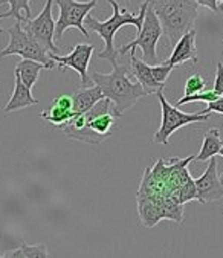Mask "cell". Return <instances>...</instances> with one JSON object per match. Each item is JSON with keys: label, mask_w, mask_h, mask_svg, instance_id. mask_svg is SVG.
<instances>
[{"label": "cell", "mask_w": 223, "mask_h": 258, "mask_svg": "<svg viewBox=\"0 0 223 258\" xmlns=\"http://www.w3.org/2000/svg\"><path fill=\"white\" fill-rule=\"evenodd\" d=\"M120 118L121 115L115 112L114 102L108 98H102L87 112L74 115L59 128L69 139L98 145L112 135Z\"/></svg>", "instance_id": "6da1fadb"}, {"label": "cell", "mask_w": 223, "mask_h": 258, "mask_svg": "<svg viewBox=\"0 0 223 258\" xmlns=\"http://www.w3.org/2000/svg\"><path fill=\"white\" fill-rule=\"evenodd\" d=\"M110 63L114 66L110 74L95 71L90 75V80L93 84L99 86L104 98H108L114 102L115 112L123 116L126 110L132 109L147 93L138 81L133 83L129 78V72H132L130 64H118L117 58H112Z\"/></svg>", "instance_id": "7a4b0ae2"}, {"label": "cell", "mask_w": 223, "mask_h": 258, "mask_svg": "<svg viewBox=\"0 0 223 258\" xmlns=\"http://www.w3.org/2000/svg\"><path fill=\"white\" fill-rule=\"evenodd\" d=\"M107 2L112 5V10H114V14H112L110 19L104 20V22H99L98 19L92 17L90 14L86 16L84 19V26L90 31H95L102 40H104V50L102 52L98 54V58L101 60H112V58H117L118 54H117V49H115V44H114V40H115V34L124 28V26H136V29L139 31L142 28V22H144V17H145V11H147V7H148V0L141 5L139 8V13L138 14H132L129 13L127 10H121L117 0H107Z\"/></svg>", "instance_id": "3957f363"}, {"label": "cell", "mask_w": 223, "mask_h": 258, "mask_svg": "<svg viewBox=\"0 0 223 258\" xmlns=\"http://www.w3.org/2000/svg\"><path fill=\"white\" fill-rule=\"evenodd\" d=\"M153 7L165 37L173 46L185 32L194 28L197 20L196 0H148Z\"/></svg>", "instance_id": "277c9868"}, {"label": "cell", "mask_w": 223, "mask_h": 258, "mask_svg": "<svg viewBox=\"0 0 223 258\" xmlns=\"http://www.w3.org/2000/svg\"><path fill=\"white\" fill-rule=\"evenodd\" d=\"M163 31H162V25L153 10V7L148 2L147 11H145V17L142 22V28L138 31V37L130 41L129 44L121 46L120 49H117V54L120 55H126L130 50H135L136 47H139L142 50V60L145 63H148L150 66L157 64L159 58H157V52H156V44L159 41V38L162 37Z\"/></svg>", "instance_id": "5b68a950"}, {"label": "cell", "mask_w": 223, "mask_h": 258, "mask_svg": "<svg viewBox=\"0 0 223 258\" xmlns=\"http://www.w3.org/2000/svg\"><path fill=\"white\" fill-rule=\"evenodd\" d=\"M10 37L8 46L0 52V58L10 57V55H20L22 58L35 60L38 63H43L46 69H52L55 63L46 50L23 29V23L16 20V23L7 31Z\"/></svg>", "instance_id": "8992f818"}, {"label": "cell", "mask_w": 223, "mask_h": 258, "mask_svg": "<svg viewBox=\"0 0 223 258\" xmlns=\"http://www.w3.org/2000/svg\"><path fill=\"white\" fill-rule=\"evenodd\" d=\"M156 95L159 98L160 110H162L160 127H159V130L153 136V141L157 142V144L166 145V144H169L170 136L176 130H179L181 127H185V125H190V124H194V122H205L212 115V113H202V112H199V113H185V112H181L176 106L170 104V102L166 101V98L163 95V89L159 90Z\"/></svg>", "instance_id": "52a82bcc"}, {"label": "cell", "mask_w": 223, "mask_h": 258, "mask_svg": "<svg viewBox=\"0 0 223 258\" xmlns=\"http://www.w3.org/2000/svg\"><path fill=\"white\" fill-rule=\"evenodd\" d=\"M60 10V16L55 22V40H60L66 29L77 28L86 38H89L87 28L84 26L86 16L96 7V0L78 2V0H53Z\"/></svg>", "instance_id": "ba28073f"}, {"label": "cell", "mask_w": 223, "mask_h": 258, "mask_svg": "<svg viewBox=\"0 0 223 258\" xmlns=\"http://www.w3.org/2000/svg\"><path fill=\"white\" fill-rule=\"evenodd\" d=\"M136 200H138L139 219L145 228H153L163 219L182 223V219H184L182 203H178L173 199L156 202L144 196H136Z\"/></svg>", "instance_id": "9c48e42d"}, {"label": "cell", "mask_w": 223, "mask_h": 258, "mask_svg": "<svg viewBox=\"0 0 223 258\" xmlns=\"http://www.w3.org/2000/svg\"><path fill=\"white\" fill-rule=\"evenodd\" d=\"M53 0H46V5L35 19H28L23 29L46 50L47 54H59L60 47L53 43L55 40V20L52 17Z\"/></svg>", "instance_id": "30bf717a"}, {"label": "cell", "mask_w": 223, "mask_h": 258, "mask_svg": "<svg viewBox=\"0 0 223 258\" xmlns=\"http://www.w3.org/2000/svg\"><path fill=\"white\" fill-rule=\"evenodd\" d=\"M93 50H95V47L92 44H77L75 47H72L69 55L49 54V57L55 63H57L62 69H65V68L74 69L81 78V86L86 87L87 81H89L87 69H89V64H90V58L93 55Z\"/></svg>", "instance_id": "8fae6325"}, {"label": "cell", "mask_w": 223, "mask_h": 258, "mask_svg": "<svg viewBox=\"0 0 223 258\" xmlns=\"http://www.w3.org/2000/svg\"><path fill=\"white\" fill-rule=\"evenodd\" d=\"M194 185L197 189V202L200 203L217 202L223 197V183L217 173L215 156L209 159V165L206 167L205 173L194 180Z\"/></svg>", "instance_id": "7c38bea8"}, {"label": "cell", "mask_w": 223, "mask_h": 258, "mask_svg": "<svg viewBox=\"0 0 223 258\" xmlns=\"http://www.w3.org/2000/svg\"><path fill=\"white\" fill-rule=\"evenodd\" d=\"M185 61H191V63H197V47H196V29L193 28L191 31L185 32L176 43L173 47V52L170 55L169 60H165L163 63L170 64L173 68L185 63Z\"/></svg>", "instance_id": "4fadbf2b"}, {"label": "cell", "mask_w": 223, "mask_h": 258, "mask_svg": "<svg viewBox=\"0 0 223 258\" xmlns=\"http://www.w3.org/2000/svg\"><path fill=\"white\" fill-rule=\"evenodd\" d=\"M74 102H72V95H60L53 99L52 104L43 110L41 118L52 125L59 127L65 122H68L74 116Z\"/></svg>", "instance_id": "5bb4252c"}, {"label": "cell", "mask_w": 223, "mask_h": 258, "mask_svg": "<svg viewBox=\"0 0 223 258\" xmlns=\"http://www.w3.org/2000/svg\"><path fill=\"white\" fill-rule=\"evenodd\" d=\"M130 71H132L133 77L136 78V81L142 86V89L145 90L147 95L157 93L165 86V84H159L154 80L153 72H151V66L148 63H145L144 60L136 58L135 50H130Z\"/></svg>", "instance_id": "9a60e30c"}, {"label": "cell", "mask_w": 223, "mask_h": 258, "mask_svg": "<svg viewBox=\"0 0 223 258\" xmlns=\"http://www.w3.org/2000/svg\"><path fill=\"white\" fill-rule=\"evenodd\" d=\"M31 90L32 89H29L22 81V78L17 74H14V92H13L10 101L7 102V106L4 107V113H11V112L20 110V109L35 106L38 101L34 98Z\"/></svg>", "instance_id": "2e32d148"}, {"label": "cell", "mask_w": 223, "mask_h": 258, "mask_svg": "<svg viewBox=\"0 0 223 258\" xmlns=\"http://www.w3.org/2000/svg\"><path fill=\"white\" fill-rule=\"evenodd\" d=\"M102 90L99 89V86H92V87H83L81 90H78L77 93L72 95V102H74V113H84L87 112L90 107H93L99 99H102Z\"/></svg>", "instance_id": "e0dca14e"}, {"label": "cell", "mask_w": 223, "mask_h": 258, "mask_svg": "<svg viewBox=\"0 0 223 258\" xmlns=\"http://www.w3.org/2000/svg\"><path fill=\"white\" fill-rule=\"evenodd\" d=\"M223 142L220 138V130L218 128H211L203 135V144L200 147V151L196 156L197 162H206L211 158L217 156L220 148H221Z\"/></svg>", "instance_id": "ac0fdd59"}, {"label": "cell", "mask_w": 223, "mask_h": 258, "mask_svg": "<svg viewBox=\"0 0 223 258\" xmlns=\"http://www.w3.org/2000/svg\"><path fill=\"white\" fill-rule=\"evenodd\" d=\"M41 69H46L43 63H38V61L29 60V58H23L20 63H17V66L14 69V74H17L22 78V81L29 89H32L34 84L37 83L38 77H40Z\"/></svg>", "instance_id": "d6986e66"}, {"label": "cell", "mask_w": 223, "mask_h": 258, "mask_svg": "<svg viewBox=\"0 0 223 258\" xmlns=\"http://www.w3.org/2000/svg\"><path fill=\"white\" fill-rule=\"evenodd\" d=\"M10 5V10L7 13H0V19H10L14 17L16 20L25 23L28 19H31V0H5Z\"/></svg>", "instance_id": "ffe728a7"}, {"label": "cell", "mask_w": 223, "mask_h": 258, "mask_svg": "<svg viewBox=\"0 0 223 258\" xmlns=\"http://www.w3.org/2000/svg\"><path fill=\"white\" fill-rule=\"evenodd\" d=\"M0 256H29V258H46L49 256L46 244H29V243H22L17 249L8 250L5 253H0Z\"/></svg>", "instance_id": "44dd1931"}, {"label": "cell", "mask_w": 223, "mask_h": 258, "mask_svg": "<svg viewBox=\"0 0 223 258\" xmlns=\"http://www.w3.org/2000/svg\"><path fill=\"white\" fill-rule=\"evenodd\" d=\"M217 98H220V96L214 90H202V92H197V93H193V95H184L181 99H178L176 104L178 106H182V104H188V102H197V101L212 102Z\"/></svg>", "instance_id": "7402d4cb"}, {"label": "cell", "mask_w": 223, "mask_h": 258, "mask_svg": "<svg viewBox=\"0 0 223 258\" xmlns=\"http://www.w3.org/2000/svg\"><path fill=\"white\" fill-rule=\"evenodd\" d=\"M205 86H206V81L202 77V74H199V72L193 74L185 81V95H193V93L202 92V90H205Z\"/></svg>", "instance_id": "603a6c76"}, {"label": "cell", "mask_w": 223, "mask_h": 258, "mask_svg": "<svg viewBox=\"0 0 223 258\" xmlns=\"http://www.w3.org/2000/svg\"><path fill=\"white\" fill-rule=\"evenodd\" d=\"M173 71V66L166 64V63H157V64H153L151 66V72H153V77L154 80L159 83V84H165L166 80L170 78V74Z\"/></svg>", "instance_id": "cb8c5ba5"}, {"label": "cell", "mask_w": 223, "mask_h": 258, "mask_svg": "<svg viewBox=\"0 0 223 258\" xmlns=\"http://www.w3.org/2000/svg\"><path fill=\"white\" fill-rule=\"evenodd\" d=\"M218 96L223 95V64L221 61L217 63V72H215V80H214V89H212Z\"/></svg>", "instance_id": "d4e9b609"}, {"label": "cell", "mask_w": 223, "mask_h": 258, "mask_svg": "<svg viewBox=\"0 0 223 258\" xmlns=\"http://www.w3.org/2000/svg\"><path fill=\"white\" fill-rule=\"evenodd\" d=\"M202 113H220L223 115V98H217L212 102H208V107L202 110Z\"/></svg>", "instance_id": "484cf974"}, {"label": "cell", "mask_w": 223, "mask_h": 258, "mask_svg": "<svg viewBox=\"0 0 223 258\" xmlns=\"http://www.w3.org/2000/svg\"><path fill=\"white\" fill-rule=\"evenodd\" d=\"M196 2H197V5L206 7V8H209L214 13L218 11V2H217V0H196Z\"/></svg>", "instance_id": "4316f807"}, {"label": "cell", "mask_w": 223, "mask_h": 258, "mask_svg": "<svg viewBox=\"0 0 223 258\" xmlns=\"http://www.w3.org/2000/svg\"><path fill=\"white\" fill-rule=\"evenodd\" d=\"M220 8L223 10V0H218V10H220Z\"/></svg>", "instance_id": "83f0119b"}, {"label": "cell", "mask_w": 223, "mask_h": 258, "mask_svg": "<svg viewBox=\"0 0 223 258\" xmlns=\"http://www.w3.org/2000/svg\"><path fill=\"white\" fill-rule=\"evenodd\" d=\"M218 154L223 158V145H221V148H220V151H218Z\"/></svg>", "instance_id": "f1b7e54d"}, {"label": "cell", "mask_w": 223, "mask_h": 258, "mask_svg": "<svg viewBox=\"0 0 223 258\" xmlns=\"http://www.w3.org/2000/svg\"><path fill=\"white\" fill-rule=\"evenodd\" d=\"M220 180H221V183H223V173L220 174Z\"/></svg>", "instance_id": "f546056e"}, {"label": "cell", "mask_w": 223, "mask_h": 258, "mask_svg": "<svg viewBox=\"0 0 223 258\" xmlns=\"http://www.w3.org/2000/svg\"><path fill=\"white\" fill-rule=\"evenodd\" d=\"M4 32H5V31H4L2 28H0V34H4Z\"/></svg>", "instance_id": "4dcf8cb0"}, {"label": "cell", "mask_w": 223, "mask_h": 258, "mask_svg": "<svg viewBox=\"0 0 223 258\" xmlns=\"http://www.w3.org/2000/svg\"><path fill=\"white\" fill-rule=\"evenodd\" d=\"M127 2H129V4H130V2H132V0H127Z\"/></svg>", "instance_id": "1f68e13d"}, {"label": "cell", "mask_w": 223, "mask_h": 258, "mask_svg": "<svg viewBox=\"0 0 223 258\" xmlns=\"http://www.w3.org/2000/svg\"><path fill=\"white\" fill-rule=\"evenodd\" d=\"M221 98H223V95H221Z\"/></svg>", "instance_id": "d6a6232c"}]
</instances>
